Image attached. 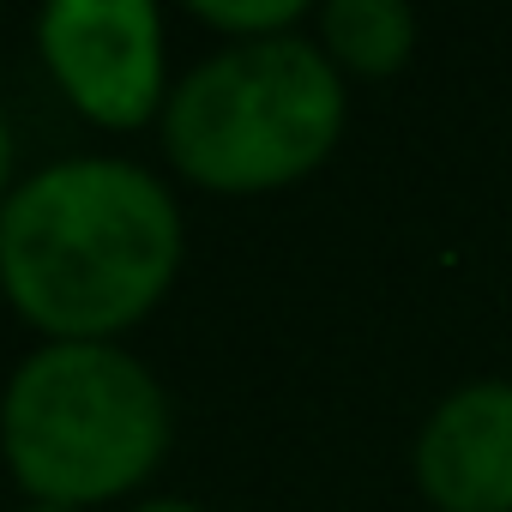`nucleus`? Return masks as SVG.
<instances>
[{"label":"nucleus","instance_id":"obj_7","mask_svg":"<svg viewBox=\"0 0 512 512\" xmlns=\"http://www.w3.org/2000/svg\"><path fill=\"white\" fill-rule=\"evenodd\" d=\"M187 19L217 31L223 43H266V37H296L308 7L302 0H193Z\"/></svg>","mask_w":512,"mask_h":512},{"label":"nucleus","instance_id":"obj_10","mask_svg":"<svg viewBox=\"0 0 512 512\" xmlns=\"http://www.w3.org/2000/svg\"><path fill=\"white\" fill-rule=\"evenodd\" d=\"M19 512H67V506H37V500H25Z\"/></svg>","mask_w":512,"mask_h":512},{"label":"nucleus","instance_id":"obj_6","mask_svg":"<svg viewBox=\"0 0 512 512\" xmlns=\"http://www.w3.org/2000/svg\"><path fill=\"white\" fill-rule=\"evenodd\" d=\"M326 61L356 79H392L416 55V13L404 0H326L320 37Z\"/></svg>","mask_w":512,"mask_h":512},{"label":"nucleus","instance_id":"obj_9","mask_svg":"<svg viewBox=\"0 0 512 512\" xmlns=\"http://www.w3.org/2000/svg\"><path fill=\"white\" fill-rule=\"evenodd\" d=\"M127 512H205L199 500H181V494H151V500H133Z\"/></svg>","mask_w":512,"mask_h":512},{"label":"nucleus","instance_id":"obj_5","mask_svg":"<svg viewBox=\"0 0 512 512\" xmlns=\"http://www.w3.org/2000/svg\"><path fill=\"white\" fill-rule=\"evenodd\" d=\"M410 470L434 512H512V380L452 386L416 428Z\"/></svg>","mask_w":512,"mask_h":512},{"label":"nucleus","instance_id":"obj_2","mask_svg":"<svg viewBox=\"0 0 512 512\" xmlns=\"http://www.w3.org/2000/svg\"><path fill=\"white\" fill-rule=\"evenodd\" d=\"M175 446L169 386L127 344H31L0 386V464L37 506L139 494Z\"/></svg>","mask_w":512,"mask_h":512},{"label":"nucleus","instance_id":"obj_1","mask_svg":"<svg viewBox=\"0 0 512 512\" xmlns=\"http://www.w3.org/2000/svg\"><path fill=\"white\" fill-rule=\"evenodd\" d=\"M187 260L175 187L115 151L31 169L0 205V296L43 344H121Z\"/></svg>","mask_w":512,"mask_h":512},{"label":"nucleus","instance_id":"obj_8","mask_svg":"<svg viewBox=\"0 0 512 512\" xmlns=\"http://www.w3.org/2000/svg\"><path fill=\"white\" fill-rule=\"evenodd\" d=\"M19 181H25V175H19V133H13L7 103H0V205H7V193H13Z\"/></svg>","mask_w":512,"mask_h":512},{"label":"nucleus","instance_id":"obj_4","mask_svg":"<svg viewBox=\"0 0 512 512\" xmlns=\"http://www.w3.org/2000/svg\"><path fill=\"white\" fill-rule=\"evenodd\" d=\"M37 55L67 109L103 133L157 127L169 109V37L151 0H55L37 13Z\"/></svg>","mask_w":512,"mask_h":512},{"label":"nucleus","instance_id":"obj_3","mask_svg":"<svg viewBox=\"0 0 512 512\" xmlns=\"http://www.w3.org/2000/svg\"><path fill=\"white\" fill-rule=\"evenodd\" d=\"M344 73L314 37L223 43L187 67L157 121L169 169L217 199L308 181L344 139Z\"/></svg>","mask_w":512,"mask_h":512}]
</instances>
